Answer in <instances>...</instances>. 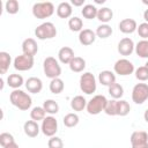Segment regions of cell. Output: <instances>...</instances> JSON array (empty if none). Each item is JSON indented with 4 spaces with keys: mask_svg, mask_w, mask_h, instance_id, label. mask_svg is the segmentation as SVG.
Here are the masks:
<instances>
[{
    "mask_svg": "<svg viewBox=\"0 0 148 148\" xmlns=\"http://www.w3.org/2000/svg\"><path fill=\"white\" fill-rule=\"evenodd\" d=\"M9 101L15 108H17L18 110H22V111L30 109V106L32 104V99H31L30 95H28L27 92H24L23 90H20V89H14L10 92Z\"/></svg>",
    "mask_w": 148,
    "mask_h": 148,
    "instance_id": "obj_1",
    "label": "cell"
},
{
    "mask_svg": "<svg viewBox=\"0 0 148 148\" xmlns=\"http://www.w3.org/2000/svg\"><path fill=\"white\" fill-rule=\"evenodd\" d=\"M54 13V6L52 2L46 1V2H36L32 6V15L36 18L44 20L50 16H52Z\"/></svg>",
    "mask_w": 148,
    "mask_h": 148,
    "instance_id": "obj_2",
    "label": "cell"
},
{
    "mask_svg": "<svg viewBox=\"0 0 148 148\" xmlns=\"http://www.w3.org/2000/svg\"><path fill=\"white\" fill-rule=\"evenodd\" d=\"M43 71H44V74L47 77H50L51 80L56 79V77H59L61 75V67H60L58 60L53 57H46L44 59Z\"/></svg>",
    "mask_w": 148,
    "mask_h": 148,
    "instance_id": "obj_3",
    "label": "cell"
},
{
    "mask_svg": "<svg viewBox=\"0 0 148 148\" xmlns=\"http://www.w3.org/2000/svg\"><path fill=\"white\" fill-rule=\"evenodd\" d=\"M108 104V99L104 95H96L94 96L88 103H87V111L89 114L96 116L105 110V106Z\"/></svg>",
    "mask_w": 148,
    "mask_h": 148,
    "instance_id": "obj_4",
    "label": "cell"
},
{
    "mask_svg": "<svg viewBox=\"0 0 148 148\" xmlns=\"http://www.w3.org/2000/svg\"><path fill=\"white\" fill-rule=\"evenodd\" d=\"M35 36L40 39H51L57 36V28L52 22H44L35 29Z\"/></svg>",
    "mask_w": 148,
    "mask_h": 148,
    "instance_id": "obj_5",
    "label": "cell"
},
{
    "mask_svg": "<svg viewBox=\"0 0 148 148\" xmlns=\"http://www.w3.org/2000/svg\"><path fill=\"white\" fill-rule=\"evenodd\" d=\"M96 88L97 83L94 74H91L90 72H86L80 76V89L86 95H91L96 91Z\"/></svg>",
    "mask_w": 148,
    "mask_h": 148,
    "instance_id": "obj_6",
    "label": "cell"
},
{
    "mask_svg": "<svg viewBox=\"0 0 148 148\" xmlns=\"http://www.w3.org/2000/svg\"><path fill=\"white\" fill-rule=\"evenodd\" d=\"M148 99V84L136 83L132 89V101L135 104H143Z\"/></svg>",
    "mask_w": 148,
    "mask_h": 148,
    "instance_id": "obj_7",
    "label": "cell"
},
{
    "mask_svg": "<svg viewBox=\"0 0 148 148\" xmlns=\"http://www.w3.org/2000/svg\"><path fill=\"white\" fill-rule=\"evenodd\" d=\"M34 64H35V59L34 57L31 56H27V54H21V56H17L15 59H14V68L18 72H25V71H29L34 67Z\"/></svg>",
    "mask_w": 148,
    "mask_h": 148,
    "instance_id": "obj_8",
    "label": "cell"
},
{
    "mask_svg": "<svg viewBox=\"0 0 148 148\" xmlns=\"http://www.w3.org/2000/svg\"><path fill=\"white\" fill-rule=\"evenodd\" d=\"M40 131L46 136H54V134L58 131V121L53 116H47L42 120Z\"/></svg>",
    "mask_w": 148,
    "mask_h": 148,
    "instance_id": "obj_9",
    "label": "cell"
},
{
    "mask_svg": "<svg viewBox=\"0 0 148 148\" xmlns=\"http://www.w3.org/2000/svg\"><path fill=\"white\" fill-rule=\"evenodd\" d=\"M113 69H114V73L118 74V75H121V76H126V75H130L132 74L135 69H134V65L132 61H130L128 59H119L116 61V64L113 65Z\"/></svg>",
    "mask_w": 148,
    "mask_h": 148,
    "instance_id": "obj_10",
    "label": "cell"
},
{
    "mask_svg": "<svg viewBox=\"0 0 148 148\" xmlns=\"http://www.w3.org/2000/svg\"><path fill=\"white\" fill-rule=\"evenodd\" d=\"M135 49L134 42L130 37H124L118 43V52L121 56H131Z\"/></svg>",
    "mask_w": 148,
    "mask_h": 148,
    "instance_id": "obj_11",
    "label": "cell"
},
{
    "mask_svg": "<svg viewBox=\"0 0 148 148\" xmlns=\"http://www.w3.org/2000/svg\"><path fill=\"white\" fill-rule=\"evenodd\" d=\"M96 34L95 31H92L91 29H82L79 34V42L84 45V46H88V45H91L95 39H96Z\"/></svg>",
    "mask_w": 148,
    "mask_h": 148,
    "instance_id": "obj_12",
    "label": "cell"
},
{
    "mask_svg": "<svg viewBox=\"0 0 148 148\" xmlns=\"http://www.w3.org/2000/svg\"><path fill=\"white\" fill-rule=\"evenodd\" d=\"M25 88L31 94H38L43 89V82L39 77L31 76L25 81Z\"/></svg>",
    "mask_w": 148,
    "mask_h": 148,
    "instance_id": "obj_13",
    "label": "cell"
},
{
    "mask_svg": "<svg viewBox=\"0 0 148 148\" xmlns=\"http://www.w3.org/2000/svg\"><path fill=\"white\" fill-rule=\"evenodd\" d=\"M22 51H23V54L34 57L38 52V45L36 43V40L34 38L24 39L23 43H22Z\"/></svg>",
    "mask_w": 148,
    "mask_h": 148,
    "instance_id": "obj_14",
    "label": "cell"
},
{
    "mask_svg": "<svg viewBox=\"0 0 148 148\" xmlns=\"http://www.w3.org/2000/svg\"><path fill=\"white\" fill-rule=\"evenodd\" d=\"M119 30L123 34H133L138 29L136 21L133 18H124L119 22Z\"/></svg>",
    "mask_w": 148,
    "mask_h": 148,
    "instance_id": "obj_15",
    "label": "cell"
},
{
    "mask_svg": "<svg viewBox=\"0 0 148 148\" xmlns=\"http://www.w3.org/2000/svg\"><path fill=\"white\" fill-rule=\"evenodd\" d=\"M148 143V133L145 131H135L131 135V145L134 146H142Z\"/></svg>",
    "mask_w": 148,
    "mask_h": 148,
    "instance_id": "obj_16",
    "label": "cell"
},
{
    "mask_svg": "<svg viewBox=\"0 0 148 148\" xmlns=\"http://www.w3.org/2000/svg\"><path fill=\"white\" fill-rule=\"evenodd\" d=\"M74 51L73 49H71L69 46H64L59 50L58 52V59L61 64H67L69 65V62L72 61V59L74 58Z\"/></svg>",
    "mask_w": 148,
    "mask_h": 148,
    "instance_id": "obj_17",
    "label": "cell"
},
{
    "mask_svg": "<svg viewBox=\"0 0 148 148\" xmlns=\"http://www.w3.org/2000/svg\"><path fill=\"white\" fill-rule=\"evenodd\" d=\"M23 130H24V133L25 135H28L29 138H36L40 131L37 121L35 120H28L24 123L23 125Z\"/></svg>",
    "mask_w": 148,
    "mask_h": 148,
    "instance_id": "obj_18",
    "label": "cell"
},
{
    "mask_svg": "<svg viewBox=\"0 0 148 148\" xmlns=\"http://www.w3.org/2000/svg\"><path fill=\"white\" fill-rule=\"evenodd\" d=\"M98 81L99 83H102L103 86L110 87L113 83H116V75L113 72L111 71H102L98 74Z\"/></svg>",
    "mask_w": 148,
    "mask_h": 148,
    "instance_id": "obj_19",
    "label": "cell"
},
{
    "mask_svg": "<svg viewBox=\"0 0 148 148\" xmlns=\"http://www.w3.org/2000/svg\"><path fill=\"white\" fill-rule=\"evenodd\" d=\"M73 13V9H72V5L67 1H64V2H60L57 7V15L60 17V18H68L71 17Z\"/></svg>",
    "mask_w": 148,
    "mask_h": 148,
    "instance_id": "obj_20",
    "label": "cell"
},
{
    "mask_svg": "<svg viewBox=\"0 0 148 148\" xmlns=\"http://www.w3.org/2000/svg\"><path fill=\"white\" fill-rule=\"evenodd\" d=\"M112 17H113V12L109 7H102L98 9L97 20L101 21L103 24H108V22H110Z\"/></svg>",
    "mask_w": 148,
    "mask_h": 148,
    "instance_id": "obj_21",
    "label": "cell"
},
{
    "mask_svg": "<svg viewBox=\"0 0 148 148\" xmlns=\"http://www.w3.org/2000/svg\"><path fill=\"white\" fill-rule=\"evenodd\" d=\"M69 68L74 73H80L86 68V60L81 57H74L69 62Z\"/></svg>",
    "mask_w": 148,
    "mask_h": 148,
    "instance_id": "obj_22",
    "label": "cell"
},
{
    "mask_svg": "<svg viewBox=\"0 0 148 148\" xmlns=\"http://www.w3.org/2000/svg\"><path fill=\"white\" fill-rule=\"evenodd\" d=\"M87 103L88 102L86 101V98L83 96L77 95V96H75V97L72 98V101H71V108L74 111H82L83 109L87 108Z\"/></svg>",
    "mask_w": 148,
    "mask_h": 148,
    "instance_id": "obj_23",
    "label": "cell"
},
{
    "mask_svg": "<svg viewBox=\"0 0 148 148\" xmlns=\"http://www.w3.org/2000/svg\"><path fill=\"white\" fill-rule=\"evenodd\" d=\"M10 62H12V57L9 56V53L1 51L0 52V74H6Z\"/></svg>",
    "mask_w": 148,
    "mask_h": 148,
    "instance_id": "obj_24",
    "label": "cell"
},
{
    "mask_svg": "<svg viewBox=\"0 0 148 148\" xmlns=\"http://www.w3.org/2000/svg\"><path fill=\"white\" fill-rule=\"evenodd\" d=\"M134 50L140 58L148 59V40L147 39H141L140 42H138Z\"/></svg>",
    "mask_w": 148,
    "mask_h": 148,
    "instance_id": "obj_25",
    "label": "cell"
},
{
    "mask_svg": "<svg viewBox=\"0 0 148 148\" xmlns=\"http://www.w3.org/2000/svg\"><path fill=\"white\" fill-rule=\"evenodd\" d=\"M97 13H98V9L96 8V6H94L91 3L84 5L81 10V14L83 15V17L88 18V20H92V18L97 17Z\"/></svg>",
    "mask_w": 148,
    "mask_h": 148,
    "instance_id": "obj_26",
    "label": "cell"
},
{
    "mask_svg": "<svg viewBox=\"0 0 148 148\" xmlns=\"http://www.w3.org/2000/svg\"><path fill=\"white\" fill-rule=\"evenodd\" d=\"M23 83H24V80L20 74H10L7 77V84L13 89H18Z\"/></svg>",
    "mask_w": 148,
    "mask_h": 148,
    "instance_id": "obj_27",
    "label": "cell"
},
{
    "mask_svg": "<svg viewBox=\"0 0 148 148\" xmlns=\"http://www.w3.org/2000/svg\"><path fill=\"white\" fill-rule=\"evenodd\" d=\"M49 88H50V91H51L52 94L58 95V94L62 92V90H64V88H65V84H64V81H62L60 77H56V79H52V80H51Z\"/></svg>",
    "mask_w": 148,
    "mask_h": 148,
    "instance_id": "obj_28",
    "label": "cell"
},
{
    "mask_svg": "<svg viewBox=\"0 0 148 148\" xmlns=\"http://www.w3.org/2000/svg\"><path fill=\"white\" fill-rule=\"evenodd\" d=\"M43 108H44L45 112L51 116L59 112V104L54 99H45L43 103Z\"/></svg>",
    "mask_w": 148,
    "mask_h": 148,
    "instance_id": "obj_29",
    "label": "cell"
},
{
    "mask_svg": "<svg viewBox=\"0 0 148 148\" xmlns=\"http://www.w3.org/2000/svg\"><path fill=\"white\" fill-rule=\"evenodd\" d=\"M131 106L127 101L125 99H117V116L125 117L130 113Z\"/></svg>",
    "mask_w": 148,
    "mask_h": 148,
    "instance_id": "obj_30",
    "label": "cell"
},
{
    "mask_svg": "<svg viewBox=\"0 0 148 148\" xmlns=\"http://www.w3.org/2000/svg\"><path fill=\"white\" fill-rule=\"evenodd\" d=\"M109 94L113 99H120L124 95V88L119 83H113L112 86L109 87Z\"/></svg>",
    "mask_w": 148,
    "mask_h": 148,
    "instance_id": "obj_31",
    "label": "cell"
},
{
    "mask_svg": "<svg viewBox=\"0 0 148 148\" xmlns=\"http://www.w3.org/2000/svg\"><path fill=\"white\" fill-rule=\"evenodd\" d=\"M95 34H96L97 37H99L102 39H105V38L110 37L112 35V28L109 24H101V25L97 27Z\"/></svg>",
    "mask_w": 148,
    "mask_h": 148,
    "instance_id": "obj_32",
    "label": "cell"
},
{
    "mask_svg": "<svg viewBox=\"0 0 148 148\" xmlns=\"http://www.w3.org/2000/svg\"><path fill=\"white\" fill-rule=\"evenodd\" d=\"M79 120H80L79 116H77L76 113H73V112L67 113V114L64 117V119H62L64 125H65L66 127H69V128L76 126V125L79 124Z\"/></svg>",
    "mask_w": 148,
    "mask_h": 148,
    "instance_id": "obj_33",
    "label": "cell"
},
{
    "mask_svg": "<svg viewBox=\"0 0 148 148\" xmlns=\"http://www.w3.org/2000/svg\"><path fill=\"white\" fill-rule=\"evenodd\" d=\"M82 27H83V22H82V20L80 17L73 16V17L69 18V21H68V28H69L71 31H74V32L81 31L82 30Z\"/></svg>",
    "mask_w": 148,
    "mask_h": 148,
    "instance_id": "obj_34",
    "label": "cell"
},
{
    "mask_svg": "<svg viewBox=\"0 0 148 148\" xmlns=\"http://www.w3.org/2000/svg\"><path fill=\"white\" fill-rule=\"evenodd\" d=\"M45 114H46V112L43 106H35V108H32V110L30 112V117L35 121L43 120L45 118Z\"/></svg>",
    "mask_w": 148,
    "mask_h": 148,
    "instance_id": "obj_35",
    "label": "cell"
},
{
    "mask_svg": "<svg viewBox=\"0 0 148 148\" xmlns=\"http://www.w3.org/2000/svg\"><path fill=\"white\" fill-rule=\"evenodd\" d=\"M5 8L8 14H16L20 9V5H18L17 0H8L5 3Z\"/></svg>",
    "mask_w": 148,
    "mask_h": 148,
    "instance_id": "obj_36",
    "label": "cell"
},
{
    "mask_svg": "<svg viewBox=\"0 0 148 148\" xmlns=\"http://www.w3.org/2000/svg\"><path fill=\"white\" fill-rule=\"evenodd\" d=\"M15 140H14V136L10 134V133H7V132H3L0 134V145L5 148L12 143H14Z\"/></svg>",
    "mask_w": 148,
    "mask_h": 148,
    "instance_id": "obj_37",
    "label": "cell"
},
{
    "mask_svg": "<svg viewBox=\"0 0 148 148\" xmlns=\"http://www.w3.org/2000/svg\"><path fill=\"white\" fill-rule=\"evenodd\" d=\"M104 112L108 116H117V99L112 98L111 101H108V104L105 106Z\"/></svg>",
    "mask_w": 148,
    "mask_h": 148,
    "instance_id": "obj_38",
    "label": "cell"
},
{
    "mask_svg": "<svg viewBox=\"0 0 148 148\" xmlns=\"http://www.w3.org/2000/svg\"><path fill=\"white\" fill-rule=\"evenodd\" d=\"M135 77L141 82L148 80V69L146 68V66H140L139 68L135 69Z\"/></svg>",
    "mask_w": 148,
    "mask_h": 148,
    "instance_id": "obj_39",
    "label": "cell"
},
{
    "mask_svg": "<svg viewBox=\"0 0 148 148\" xmlns=\"http://www.w3.org/2000/svg\"><path fill=\"white\" fill-rule=\"evenodd\" d=\"M47 147L49 148H64V142L58 136H51L47 141Z\"/></svg>",
    "mask_w": 148,
    "mask_h": 148,
    "instance_id": "obj_40",
    "label": "cell"
},
{
    "mask_svg": "<svg viewBox=\"0 0 148 148\" xmlns=\"http://www.w3.org/2000/svg\"><path fill=\"white\" fill-rule=\"evenodd\" d=\"M139 36L142 38V39H147L148 38V23L147 22H143V23H140L138 29H136Z\"/></svg>",
    "mask_w": 148,
    "mask_h": 148,
    "instance_id": "obj_41",
    "label": "cell"
},
{
    "mask_svg": "<svg viewBox=\"0 0 148 148\" xmlns=\"http://www.w3.org/2000/svg\"><path fill=\"white\" fill-rule=\"evenodd\" d=\"M84 3V0H72L71 1V5H73V6H76V7H79V6H82Z\"/></svg>",
    "mask_w": 148,
    "mask_h": 148,
    "instance_id": "obj_42",
    "label": "cell"
},
{
    "mask_svg": "<svg viewBox=\"0 0 148 148\" xmlns=\"http://www.w3.org/2000/svg\"><path fill=\"white\" fill-rule=\"evenodd\" d=\"M143 18H145V21L148 23V8L143 12Z\"/></svg>",
    "mask_w": 148,
    "mask_h": 148,
    "instance_id": "obj_43",
    "label": "cell"
},
{
    "mask_svg": "<svg viewBox=\"0 0 148 148\" xmlns=\"http://www.w3.org/2000/svg\"><path fill=\"white\" fill-rule=\"evenodd\" d=\"M5 148H20V147H18V145H17L16 142H14V143H12V145H9V146L5 147Z\"/></svg>",
    "mask_w": 148,
    "mask_h": 148,
    "instance_id": "obj_44",
    "label": "cell"
},
{
    "mask_svg": "<svg viewBox=\"0 0 148 148\" xmlns=\"http://www.w3.org/2000/svg\"><path fill=\"white\" fill-rule=\"evenodd\" d=\"M143 118H145V120L148 123V109L145 111V113H143Z\"/></svg>",
    "mask_w": 148,
    "mask_h": 148,
    "instance_id": "obj_45",
    "label": "cell"
},
{
    "mask_svg": "<svg viewBox=\"0 0 148 148\" xmlns=\"http://www.w3.org/2000/svg\"><path fill=\"white\" fill-rule=\"evenodd\" d=\"M132 148H148V143L142 145V146H134V147H132Z\"/></svg>",
    "mask_w": 148,
    "mask_h": 148,
    "instance_id": "obj_46",
    "label": "cell"
},
{
    "mask_svg": "<svg viewBox=\"0 0 148 148\" xmlns=\"http://www.w3.org/2000/svg\"><path fill=\"white\" fill-rule=\"evenodd\" d=\"M95 2H96V3H104V2H105V0H102V1H99V0H96Z\"/></svg>",
    "mask_w": 148,
    "mask_h": 148,
    "instance_id": "obj_47",
    "label": "cell"
},
{
    "mask_svg": "<svg viewBox=\"0 0 148 148\" xmlns=\"http://www.w3.org/2000/svg\"><path fill=\"white\" fill-rule=\"evenodd\" d=\"M145 66H146V68H147V69H148V61H147V62H146V64H145Z\"/></svg>",
    "mask_w": 148,
    "mask_h": 148,
    "instance_id": "obj_48",
    "label": "cell"
},
{
    "mask_svg": "<svg viewBox=\"0 0 148 148\" xmlns=\"http://www.w3.org/2000/svg\"><path fill=\"white\" fill-rule=\"evenodd\" d=\"M143 3H145V5H148V1H143Z\"/></svg>",
    "mask_w": 148,
    "mask_h": 148,
    "instance_id": "obj_49",
    "label": "cell"
}]
</instances>
